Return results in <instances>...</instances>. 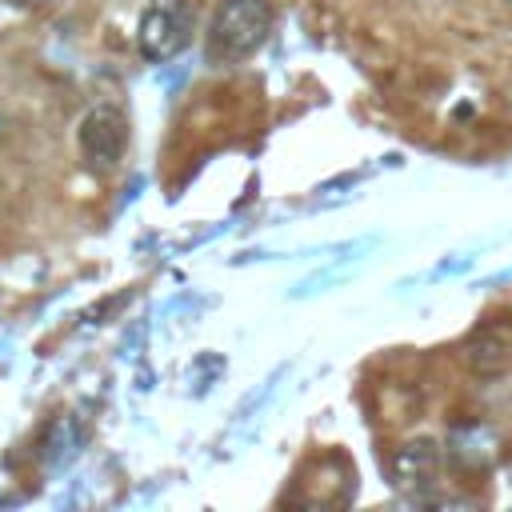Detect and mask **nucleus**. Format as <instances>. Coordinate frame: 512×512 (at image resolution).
Here are the masks:
<instances>
[{"mask_svg": "<svg viewBox=\"0 0 512 512\" xmlns=\"http://www.w3.org/2000/svg\"><path fill=\"white\" fill-rule=\"evenodd\" d=\"M468 360H472L476 372H500V368H508L512 364V336H508V328H500V332L496 328H484L472 340Z\"/></svg>", "mask_w": 512, "mask_h": 512, "instance_id": "obj_6", "label": "nucleus"}, {"mask_svg": "<svg viewBox=\"0 0 512 512\" xmlns=\"http://www.w3.org/2000/svg\"><path fill=\"white\" fill-rule=\"evenodd\" d=\"M76 148H80V156H84V164L92 172L116 168L124 148H128V116H124V108L108 104V100L92 104L76 124Z\"/></svg>", "mask_w": 512, "mask_h": 512, "instance_id": "obj_3", "label": "nucleus"}, {"mask_svg": "<svg viewBox=\"0 0 512 512\" xmlns=\"http://www.w3.org/2000/svg\"><path fill=\"white\" fill-rule=\"evenodd\" d=\"M272 32V4L268 0H220L208 20L204 52L216 64H240L264 48Z\"/></svg>", "mask_w": 512, "mask_h": 512, "instance_id": "obj_1", "label": "nucleus"}, {"mask_svg": "<svg viewBox=\"0 0 512 512\" xmlns=\"http://www.w3.org/2000/svg\"><path fill=\"white\" fill-rule=\"evenodd\" d=\"M436 468H440V444L432 436H416V440L396 448V456H392V484L400 492L428 488L436 480Z\"/></svg>", "mask_w": 512, "mask_h": 512, "instance_id": "obj_4", "label": "nucleus"}, {"mask_svg": "<svg viewBox=\"0 0 512 512\" xmlns=\"http://www.w3.org/2000/svg\"><path fill=\"white\" fill-rule=\"evenodd\" d=\"M76 448H80V432H76L72 416H60V420L52 424L48 440H44V456H48L52 464H64L68 456H76Z\"/></svg>", "mask_w": 512, "mask_h": 512, "instance_id": "obj_7", "label": "nucleus"}, {"mask_svg": "<svg viewBox=\"0 0 512 512\" xmlns=\"http://www.w3.org/2000/svg\"><path fill=\"white\" fill-rule=\"evenodd\" d=\"M452 460L464 464V468H484L496 460V436L480 424H468V428H456L452 432Z\"/></svg>", "mask_w": 512, "mask_h": 512, "instance_id": "obj_5", "label": "nucleus"}, {"mask_svg": "<svg viewBox=\"0 0 512 512\" xmlns=\"http://www.w3.org/2000/svg\"><path fill=\"white\" fill-rule=\"evenodd\" d=\"M20 4H40V0H20Z\"/></svg>", "mask_w": 512, "mask_h": 512, "instance_id": "obj_8", "label": "nucleus"}, {"mask_svg": "<svg viewBox=\"0 0 512 512\" xmlns=\"http://www.w3.org/2000/svg\"><path fill=\"white\" fill-rule=\"evenodd\" d=\"M196 32V4L192 0H148L136 24V44L148 60H172L192 44Z\"/></svg>", "mask_w": 512, "mask_h": 512, "instance_id": "obj_2", "label": "nucleus"}]
</instances>
